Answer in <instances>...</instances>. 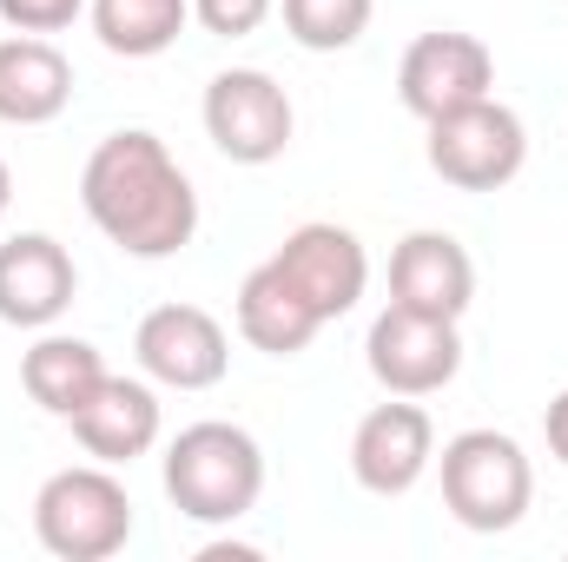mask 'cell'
Instances as JSON below:
<instances>
[{"label":"cell","instance_id":"30bf717a","mask_svg":"<svg viewBox=\"0 0 568 562\" xmlns=\"http://www.w3.org/2000/svg\"><path fill=\"white\" fill-rule=\"evenodd\" d=\"M436 463V423L424 404L390 398L377 411H364L357 436H351V476L371 496H410Z\"/></svg>","mask_w":568,"mask_h":562},{"label":"cell","instance_id":"2e32d148","mask_svg":"<svg viewBox=\"0 0 568 562\" xmlns=\"http://www.w3.org/2000/svg\"><path fill=\"white\" fill-rule=\"evenodd\" d=\"M317 331H324V318L311 311V298L284 279L272 259L245 272V284H239V338H245L252 351H265V358H297Z\"/></svg>","mask_w":568,"mask_h":562},{"label":"cell","instance_id":"7a4b0ae2","mask_svg":"<svg viewBox=\"0 0 568 562\" xmlns=\"http://www.w3.org/2000/svg\"><path fill=\"white\" fill-rule=\"evenodd\" d=\"M265 490V450L239 423H185L165 443V496L185 523H239L258 510Z\"/></svg>","mask_w":568,"mask_h":562},{"label":"cell","instance_id":"e0dca14e","mask_svg":"<svg viewBox=\"0 0 568 562\" xmlns=\"http://www.w3.org/2000/svg\"><path fill=\"white\" fill-rule=\"evenodd\" d=\"M100 378H106V358H100V344H87V338L47 331V338L20 358V384H27V398H33L47 418H73V411L100 391Z\"/></svg>","mask_w":568,"mask_h":562},{"label":"cell","instance_id":"ba28073f","mask_svg":"<svg viewBox=\"0 0 568 562\" xmlns=\"http://www.w3.org/2000/svg\"><path fill=\"white\" fill-rule=\"evenodd\" d=\"M496 93V53L476 40V33H417L404 47V67H397V100L417 113V120H443L469 100H489Z\"/></svg>","mask_w":568,"mask_h":562},{"label":"cell","instance_id":"5b68a950","mask_svg":"<svg viewBox=\"0 0 568 562\" xmlns=\"http://www.w3.org/2000/svg\"><path fill=\"white\" fill-rule=\"evenodd\" d=\"M523 159H529V127L496 93L429 120V172L456 192H503L523 172Z\"/></svg>","mask_w":568,"mask_h":562},{"label":"cell","instance_id":"7402d4cb","mask_svg":"<svg viewBox=\"0 0 568 562\" xmlns=\"http://www.w3.org/2000/svg\"><path fill=\"white\" fill-rule=\"evenodd\" d=\"M542 436H549V456L568 470V391L549 398V411H542Z\"/></svg>","mask_w":568,"mask_h":562},{"label":"cell","instance_id":"277c9868","mask_svg":"<svg viewBox=\"0 0 568 562\" xmlns=\"http://www.w3.org/2000/svg\"><path fill=\"white\" fill-rule=\"evenodd\" d=\"M33 536L60 562H106L133 536V496L113 476V463L53 470L33 496Z\"/></svg>","mask_w":568,"mask_h":562},{"label":"cell","instance_id":"ffe728a7","mask_svg":"<svg viewBox=\"0 0 568 562\" xmlns=\"http://www.w3.org/2000/svg\"><path fill=\"white\" fill-rule=\"evenodd\" d=\"M272 7H278V0H192V20H199L205 33H219V40H245V33L265 27Z\"/></svg>","mask_w":568,"mask_h":562},{"label":"cell","instance_id":"7c38bea8","mask_svg":"<svg viewBox=\"0 0 568 562\" xmlns=\"http://www.w3.org/2000/svg\"><path fill=\"white\" fill-rule=\"evenodd\" d=\"M73 291H80L73 252L53 232H20V239L0 245V324L47 331V324L67 318Z\"/></svg>","mask_w":568,"mask_h":562},{"label":"cell","instance_id":"3957f363","mask_svg":"<svg viewBox=\"0 0 568 562\" xmlns=\"http://www.w3.org/2000/svg\"><path fill=\"white\" fill-rule=\"evenodd\" d=\"M436 470H443V510L463 530L503 536V530H516L529 516L536 470H529V450L509 430H463V436H449Z\"/></svg>","mask_w":568,"mask_h":562},{"label":"cell","instance_id":"52a82bcc","mask_svg":"<svg viewBox=\"0 0 568 562\" xmlns=\"http://www.w3.org/2000/svg\"><path fill=\"white\" fill-rule=\"evenodd\" d=\"M364 364L390 398H436L463 371V338L456 318H429L410 304H384L364 338Z\"/></svg>","mask_w":568,"mask_h":562},{"label":"cell","instance_id":"9c48e42d","mask_svg":"<svg viewBox=\"0 0 568 562\" xmlns=\"http://www.w3.org/2000/svg\"><path fill=\"white\" fill-rule=\"evenodd\" d=\"M133 351H140V371L165 391H212L232 364V338L212 311L199 304H159L145 311L140 331H133Z\"/></svg>","mask_w":568,"mask_h":562},{"label":"cell","instance_id":"4fadbf2b","mask_svg":"<svg viewBox=\"0 0 568 562\" xmlns=\"http://www.w3.org/2000/svg\"><path fill=\"white\" fill-rule=\"evenodd\" d=\"M73 436H80V450L93 456V463H133L145 456L152 443H159V391L145 384V378H100V391L73 411Z\"/></svg>","mask_w":568,"mask_h":562},{"label":"cell","instance_id":"44dd1931","mask_svg":"<svg viewBox=\"0 0 568 562\" xmlns=\"http://www.w3.org/2000/svg\"><path fill=\"white\" fill-rule=\"evenodd\" d=\"M87 13V0H0V20L13 33H60Z\"/></svg>","mask_w":568,"mask_h":562},{"label":"cell","instance_id":"6da1fadb","mask_svg":"<svg viewBox=\"0 0 568 562\" xmlns=\"http://www.w3.org/2000/svg\"><path fill=\"white\" fill-rule=\"evenodd\" d=\"M80 205L126 259H172L199 232V192H192L185 165L145 127L106 133L87 152Z\"/></svg>","mask_w":568,"mask_h":562},{"label":"cell","instance_id":"603a6c76","mask_svg":"<svg viewBox=\"0 0 568 562\" xmlns=\"http://www.w3.org/2000/svg\"><path fill=\"white\" fill-rule=\"evenodd\" d=\"M7 199H13V172H7V159H0V219H7Z\"/></svg>","mask_w":568,"mask_h":562},{"label":"cell","instance_id":"ac0fdd59","mask_svg":"<svg viewBox=\"0 0 568 562\" xmlns=\"http://www.w3.org/2000/svg\"><path fill=\"white\" fill-rule=\"evenodd\" d=\"M87 13H93V33H100L106 53H120V60H159L185 33L192 0H87Z\"/></svg>","mask_w":568,"mask_h":562},{"label":"cell","instance_id":"5bb4252c","mask_svg":"<svg viewBox=\"0 0 568 562\" xmlns=\"http://www.w3.org/2000/svg\"><path fill=\"white\" fill-rule=\"evenodd\" d=\"M476 298V265L449 232H410L390 252V304H410L429 318H463Z\"/></svg>","mask_w":568,"mask_h":562},{"label":"cell","instance_id":"8992f818","mask_svg":"<svg viewBox=\"0 0 568 562\" xmlns=\"http://www.w3.org/2000/svg\"><path fill=\"white\" fill-rule=\"evenodd\" d=\"M199 113H205V140L219 145L232 165H272V159H284L291 127H297L291 93L265 67H225V73H212Z\"/></svg>","mask_w":568,"mask_h":562},{"label":"cell","instance_id":"d6986e66","mask_svg":"<svg viewBox=\"0 0 568 562\" xmlns=\"http://www.w3.org/2000/svg\"><path fill=\"white\" fill-rule=\"evenodd\" d=\"M278 13L304 53H344L371 27V0H278Z\"/></svg>","mask_w":568,"mask_h":562},{"label":"cell","instance_id":"9a60e30c","mask_svg":"<svg viewBox=\"0 0 568 562\" xmlns=\"http://www.w3.org/2000/svg\"><path fill=\"white\" fill-rule=\"evenodd\" d=\"M73 100V60L47 33L0 40V120L7 127H47Z\"/></svg>","mask_w":568,"mask_h":562},{"label":"cell","instance_id":"8fae6325","mask_svg":"<svg viewBox=\"0 0 568 562\" xmlns=\"http://www.w3.org/2000/svg\"><path fill=\"white\" fill-rule=\"evenodd\" d=\"M272 265H278L284 279L311 298V311H317L324 324H331V318H344V311L364 298V284H371L364 239H357L351 225H331V219L297 225L278 252H272Z\"/></svg>","mask_w":568,"mask_h":562}]
</instances>
